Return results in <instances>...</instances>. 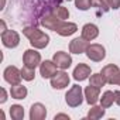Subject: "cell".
I'll list each match as a JSON object with an SVG mask.
<instances>
[{"label": "cell", "mask_w": 120, "mask_h": 120, "mask_svg": "<svg viewBox=\"0 0 120 120\" xmlns=\"http://www.w3.org/2000/svg\"><path fill=\"white\" fill-rule=\"evenodd\" d=\"M23 34L28 38L30 44H31L34 48H37V49L45 48V47L48 45V42H49L48 34L42 33V31L38 30L37 27H26V28L23 30Z\"/></svg>", "instance_id": "obj_1"}, {"label": "cell", "mask_w": 120, "mask_h": 120, "mask_svg": "<svg viewBox=\"0 0 120 120\" xmlns=\"http://www.w3.org/2000/svg\"><path fill=\"white\" fill-rule=\"evenodd\" d=\"M65 102L68 106L71 107H78L81 106V103L83 102V93H82V88L79 85H74L65 95Z\"/></svg>", "instance_id": "obj_2"}, {"label": "cell", "mask_w": 120, "mask_h": 120, "mask_svg": "<svg viewBox=\"0 0 120 120\" xmlns=\"http://www.w3.org/2000/svg\"><path fill=\"white\" fill-rule=\"evenodd\" d=\"M86 56L93 62H100L106 56V49L100 44H89V47L86 49Z\"/></svg>", "instance_id": "obj_3"}, {"label": "cell", "mask_w": 120, "mask_h": 120, "mask_svg": "<svg viewBox=\"0 0 120 120\" xmlns=\"http://www.w3.org/2000/svg\"><path fill=\"white\" fill-rule=\"evenodd\" d=\"M54 31L62 37H69L72 34H75L78 31V26L75 23H69V21H65V20H59L54 28Z\"/></svg>", "instance_id": "obj_4"}, {"label": "cell", "mask_w": 120, "mask_h": 120, "mask_svg": "<svg viewBox=\"0 0 120 120\" xmlns=\"http://www.w3.org/2000/svg\"><path fill=\"white\" fill-rule=\"evenodd\" d=\"M2 42L6 48H16L20 44V35L14 30H6L2 33Z\"/></svg>", "instance_id": "obj_5"}, {"label": "cell", "mask_w": 120, "mask_h": 120, "mask_svg": "<svg viewBox=\"0 0 120 120\" xmlns=\"http://www.w3.org/2000/svg\"><path fill=\"white\" fill-rule=\"evenodd\" d=\"M52 61L55 62V65L59 68V69H68L71 65H72V58L68 52H64V51H58L54 54V58Z\"/></svg>", "instance_id": "obj_6"}, {"label": "cell", "mask_w": 120, "mask_h": 120, "mask_svg": "<svg viewBox=\"0 0 120 120\" xmlns=\"http://www.w3.org/2000/svg\"><path fill=\"white\" fill-rule=\"evenodd\" d=\"M23 62L30 68H37L41 64V54L35 49H27L23 55Z\"/></svg>", "instance_id": "obj_7"}, {"label": "cell", "mask_w": 120, "mask_h": 120, "mask_svg": "<svg viewBox=\"0 0 120 120\" xmlns=\"http://www.w3.org/2000/svg\"><path fill=\"white\" fill-rule=\"evenodd\" d=\"M3 76H4V81L10 85H19L20 81H21V69H19L17 67H7L3 72Z\"/></svg>", "instance_id": "obj_8"}, {"label": "cell", "mask_w": 120, "mask_h": 120, "mask_svg": "<svg viewBox=\"0 0 120 120\" xmlns=\"http://www.w3.org/2000/svg\"><path fill=\"white\" fill-rule=\"evenodd\" d=\"M68 85H69V76H68V74L64 69L59 71V72H56L51 78V86L54 89H64Z\"/></svg>", "instance_id": "obj_9"}, {"label": "cell", "mask_w": 120, "mask_h": 120, "mask_svg": "<svg viewBox=\"0 0 120 120\" xmlns=\"http://www.w3.org/2000/svg\"><path fill=\"white\" fill-rule=\"evenodd\" d=\"M119 72H120V69H119V67H117V65L109 64V65H106V67H103V68H102V72H100V74H102V75H103V78L106 79V83L114 85V82H116V78H117Z\"/></svg>", "instance_id": "obj_10"}, {"label": "cell", "mask_w": 120, "mask_h": 120, "mask_svg": "<svg viewBox=\"0 0 120 120\" xmlns=\"http://www.w3.org/2000/svg\"><path fill=\"white\" fill-rule=\"evenodd\" d=\"M89 47V41L85 40L82 35L78 37V38H74L71 42H69V51L72 54H82V52H86Z\"/></svg>", "instance_id": "obj_11"}, {"label": "cell", "mask_w": 120, "mask_h": 120, "mask_svg": "<svg viewBox=\"0 0 120 120\" xmlns=\"http://www.w3.org/2000/svg\"><path fill=\"white\" fill-rule=\"evenodd\" d=\"M56 65H55V62L54 61H44V62H41L40 64V74H41V76L44 78V79H51L58 71H56Z\"/></svg>", "instance_id": "obj_12"}, {"label": "cell", "mask_w": 120, "mask_h": 120, "mask_svg": "<svg viewBox=\"0 0 120 120\" xmlns=\"http://www.w3.org/2000/svg\"><path fill=\"white\" fill-rule=\"evenodd\" d=\"M47 117V109L42 103H34L30 109V119L31 120H44Z\"/></svg>", "instance_id": "obj_13"}, {"label": "cell", "mask_w": 120, "mask_h": 120, "mask_svg": "<svg viewBox=\"0 0 120 120\" xmlns=\"http://www.w3.org/2000/svg\"><path fill=\"white\" fill-rule=\"evenodd\" d=\"M72 75H74V79L75 81L82 82V81H85V79H88L90 76V67L86 65V64H79L74 69V74Z\"/></svg>", "instance_id": "obj_14"}, {"label": "cell", "mask_w": 120, "mask_h": 120, "mask_svg": "<svg viewBox=\"0 0 120 120\" xmlns=\"http://www.w3.org/2000/svg\"><path fill=\"white\" fill-rule=\"evenodd\" d=\"M98 35H99V28H98V26H95V24H92V23H88V24H85V26L82 27V37H83L85 40L92 41V40H95Z\"/></svg>", "instance_id": "obj_15"}, {"label": "cell", "mask_w": 120, "mask_h": 120, "mask_svg": "<svg viewBox=\"0 0 120 120\" xmlns=\"http://www.w3.org/2000/svg\"><path fill=\"white\" fill-rule=\"evenodd\" d=\"M99 93H100V88H96L89 83V86H86V89H85L86 102L89 105H96V102L99 100Z\"/></svg>", "instance_id": "obj_16"}, {"label": "cell", "mask_w": 120, "mask_h": 120, "mask_svg": "<svg viewBox=\"0 0 120 120\" xmlns=\"http://www.w3.org/2000/svg\"><path fill=\"white\" fill-rule=\"evenodd\" d=\"M10 95L13 99H26L27 96V88L23 86V85H11V89H10Z\"/></svg>", "instance_id": "obj_17"}, {"label": "cell", "mask_w": 120, "mask_h": 120, "mask_svg": "<svg viewBox=\"0 0 120 120\" xmlns=\"http://www.w3.org/2000/svg\"><path fill=\"white\" fill-rule=\"evenodd\" d=\"M92 7L96 10V14L98 16H102V14L107 13L109 9H110L106 0H92Z\"/></svg>", "instance_id": "obj_18"}, {"label": "cell", "mask_w": 120, "mask_h": 120, "mask_svg": "<svg viewBox=\"0 0 120 120\" xmlns=\"http://www.w3.org/2000/svg\"><path fill=\"white\" fill-rule=\"evenodd\" d=\"M103 116H105V107L103 106H95V105H92V109L88 113V119L98 120V119H102Z\"/></svg>", "instance_id": "obj_19"}, {"label": "cell", "mask_w": 120, "mask_h": 120, "mask_svg": "<svg viewBox=\"0 0 120 120\" xmlns=\"http://www.w3.org/2000/svg\"><path fill=\"white\" fill-rule=\"evenodd\" d=\"M113 102H114V92H112V90H106L100 98V106H103L105 109L110 107L113 105Z\"/></svg>", "instance_id": "obj_20"}, {"label": "cell", "mask_w": 120, "mask_h": 120, "mask_svg": "<svg viewBox=\"0 0 120 120\" xmlns=\"http://www.w3.org/2000/svg\"><path fill=\"white\" fill-rule=\"evenodd\" d=\"M10 116L13 120H23L24 119V109L20 105H13L10 107Z\"/></svg>", "instance_id": "obj_21"}, {"label": "cell", "mask_w": 120, "mask_h": 120, "mask_svg": "<svg viewBox=\"0 0 120 120\" xmlns=\"http://www.w3.org/2000/svg\"><path fill=\"white\" fill-rule=\"evenodd\" d=\"M51 11H52L58 19H61V20H67V19L69 17V11H68V9H67V7H62V6H55Z\"/></svg>", "instance_id": "obj_22"}, {"label": "cell", "mask_w": 120, "mask_h": 120, "mask_svg": "<svg viewBox=\"0 0 120 120\" xmlns=\"http://www.w3.org/2000/svg\"><path fill=\"white\" fill-rule=\"evenodd\" d=\"M21 76H23L24 81H28V82L33 81L34 76H35V68H30V67L24 65V67L21 68Z\"/></svg>", "instance_id": "obj_23"}, {"label": "cell", "mask_w": 120, "mask_h": 120, "mask_svg": "<svg viewBox=\"0 0 120 120\" xmlns=\"http://www.w3.org/2000/svg\"><path fill=\"white\" fill-rule=\"evenodd\" d=\"M90 85H93L96 88H102L106 85V79L103 78L102 74H93V75H90Z\"/></svg>", "instance_id": "obj_24"}, {"label": "cell", "mask_w": 120, "mask_h": 120, "mask_svg": "<svg viewBox=\"0 0 120 120\" xmlns=\"http://www.w3.org/2000/svg\"><path fill=\"white\" fill-rule=\"evenodd\" d=\"M75 6L78 10L86 11L92 7V0H75Z\"/></svg>", "instance_id": "obj_25"}, {"label": "cell", "mask_w": 120, "mask_h": 120, "mask_svg": "<svg viewBox=\"0 0 120 120\" xmlns=\"http://www.w3.org/2000/svg\"><path fill=\"white\" fill-rule=\"evenodd\" d=\"M106 2H107L109 7L113 9V10H117L120 7V0H106Z\"/></svg>", "instance_id": "obj_26"}, {"label": "cell", "mask_w": 120, "mask_h": 120, "mask_svg": "<svg viewBox=\"0 0 120 120\" xmlns=\"http://www.w3.org/2000/svg\"><path fill=\"white\" fill-rule=\"evenodd\" d=\"M7 100V93H6V89L2 88V98H0V103H4Z\"/></svg>", "instance_id": "obj_27"}, {"label": "cell", "mask_w": 120, "mask_h": 120, "mask_svg": "<svg viewBox=\"0 0 120 120\" xmlns=\"http://www.w3.org/2000/svg\"><path fill=\"white\" fill-rule=\"evenodd\" d=\"M114 103L120 106V90H114Z\"/></svg>", "instance_id": "obj_28"}, {"label": "cell", "mask_w": 120, "mask_h": 120, "mask_svg": "<svg viewBox=\"0 0 120 120\" xmlns=\"http://www.w3.org/2000/svg\"><path fill=\"white\" fill-rule=\"evenodd\" d=\"M54 119H55V120H58V119H67V120H69V116H68V114H62V113H61V114H56Z\"/></svg>", "instance_id": "obj_29"}, {"label": "cell", "mask_w": 120, "mask_h": 120, "mask_svg": "<svg viewBox=\"0 0 120 120\" xmlns=\"http://www.w3.org/2000/svg\"><path fill=\"white\" fill-rule=\"evenodd\" d=\"M0 26H2V33H3V31H6V30H7V28H6V23H4V21H3V20H2V21H0Z\"/></svg>", "instance_id": "obj_30"}, {"label": "cell", "mask_w": 120, "mask_h": 120, "mask_svg": "<svg viewBox=\"0 0 120 120\" xmlns=\"http://www.w3.org/2000/svg\"><path fill=\"white\" fill-rule=\"evenodd\" d=\"M114 85H119V86H120V72H119V75H117V78H116V82H114Z\"/></svg>", "instance_id": "obj_31"}, {"label": "cell", "mask_w": 120, "mask_h": 120, "mask_svg": "<svg viewBox=\"0 0 120 120\" xmlns=\"http://www.w3.org/2000/svg\"><path fill=\"white\" fill-rule=\"evenodd\" d=\"M4 4H6V0H2V4H0V9H4Z\"/></svg>", "instance_id": "obj_32"}, {"label": "cell", "mask_w": 120, "mask_h": 120, "mask_svg": "<svg viewBox=\"0 0 120 120\" xmlns=\"http://www.w3.org/2000/svg\"><path fill=\"white\" fill-rule=\"evenodd\" d=\"M68 2H71V0H68Z\"/></svg>", "instance_id": "obj_33"}]
</instances>
